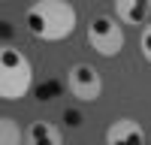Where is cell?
Masks as SVG:
<instances>
[{"label": "cell", "mask_w": 151, "mask_h": 145, "mask_svg": "<svg viewBox=\"0 0 151 145\" xmlns=\"http://www.w3.org/2000/svg\"><path fill=\"white\" fill-rule=\"evenodd\" d=\"M24 24L36 39L60 42L76 30V6L67 0H40L24 12Z\"/></svg>", "instance_id": "obj_1"}, {"label": "cell", "mask_w": 151, "mask_h": 145, "mask_svg": "<svg viewBox=\"0 0 151 145\" xmlns=\"http://www.w3.org/2000/svg\"><path fill=\"white\" fill-rule=\"evenodd\" d=\"M33 85V67L15 45L0 48V97L3 100H21Z\"/></svg>", "instance_id": "obj_2"}, {"label": "cell", "mask_w": 151, "mask_h": 145, "mask_svg": "<svg viewBox=\"0 0 151 145\" xmlns=\"http://www.w3.org/2000/svg\"><path fill=\"white\" fill-rule=\"evenodd\" d=\"M88 42L97 55L115 57L124 48V30L112 15H94L91 24H88Z\"/></svg>", "instance_id": "obj_3"}, {"label": "cell", "mask_w": 151, "mask_h": 145, "mask_svg": "<svg viewBox=\"0 0 151 145\" xmlns=\"http://www.w3.org/2000/svg\"><path fill=\"white\" fill-rule=\"evenodd\" d=\"M67 85H70V94L82 103H94L103 94V79H100L97 67H91V64H76L70 70Z\"/></svg>", "instance_id": "obj_4"}, {"label": "cell", "mask_w": 151, "mask_h": 145, "mask_svg": "<svg viewBox=\"0 0 151 145\" xmlns=\"http://www.w3.org/2000/svg\"><path fill=\"white\" fill-rule=\"evenodd\" d=\"M106 145H145V130L133 118H118L106 130Z\"/></svg>", "instance_id": "obj_5"}, {"label": "cell", "mask_w": 151, "mask_h": 145, "mask_svg": "<svg viewBox=\"0 0 151 145\" xmlns=\"http://www.w3.org/2000/svg\"><path fill=\"white\" fill-rule=\"evenodd\" d=\"M148 12H151L148 0H118L115 3V15L121 24H145Z\"/></svg>", "instance_id": "obj_6"}, {"label": "cell", "mask_w": 151, "mask_h": 145, "mask_svg": "<svg viewBox=\"0 0 151 145\" xmlns=\"http://www.w3.org/2000/svg\"><path fill=\"white\" fill-rule=\"evenodd\" d=\"M27 145H60V133L48 121H33L27 127Z\"/></svg>", "instance_id": "obj_7"}, {"label": "cell", "mask_w": 151, "mask_h": 145, "mask_svg": "<svg viewBox=\"0 0 151 145\" xmlns=\"http://www.w3.org/2000/svg\"><path fill=\"white\" fill-rule=\"evenodd\" d=\"M0 145H21V127L15 118H0Z\"/></svg>", "instance_id": "obj_8"}, {"label": "cell", "mask_w": 151, "mask_h": 145, "mask_svg": "<svg viewBox=\"0 0 151 145\" xmlns=\"http://www.w3.org/2000/svg\"><path fill=\"white\" fill-rule=\"evenodd\" d=\"M142 57L151 64V24H145V30H142Z\"/></svg>", "instance_id": "obj_9"}]
</instances>
